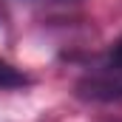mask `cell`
<instances>
[{
    "instance_id": "3",
    "label": "cell",
    "mask_w": 122,
    "mask_h": 122,
    "mask_svg": "<svg viewBox=\"0 0 122 122\" xmlns=\"http://www.w3.org/2000/svg\"><path fill=\"white\" fill-rule=\"evenodd\" d=\"M60 3H71V0H60Z\"/></svg>"
},
{
    "instance_id": "2",
    "label": "cell",
    "mask_w": 122,
    "mask_h": 122,
    "mask_svg": "<svg viewBox=\"0 0 122 122\" xmlns=\"http://www.w3.org/2000/svg\"><path fill=\"white\" fill-rule=\"evenodd\" d=\"M23 85H29V77L0 60V88H23Z\"/></svg>"
},
{
    "instance_id": "1",
    "label": "cell",
    "mask_w": 122,
    "mask_h": 122,
    "mask_svg": "<svg viewBox=\"0 0 122 122\" xmlns=\"http://www.w3.org/2000/svg\"><path fill=\"white\" fill-rule=\"evenodd\" d=\"M80 94L88 99H122V37L111 46V51L94 65L91 71H85V77L80 80Z\"/></svg>"
}]
</instances>
